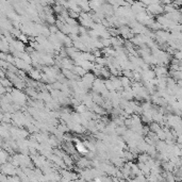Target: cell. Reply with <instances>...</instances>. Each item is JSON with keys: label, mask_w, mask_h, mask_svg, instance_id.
<instances>
[{"label": "cell", "mask_w": 182, "mask_h": 182, "mask_svg": "<svg viewBox=\"0 0 182 182\" xmlns=\"http://www.w3.org/2000/svg\"><path fill=\"white\" fill-rule=\"evenodd\" d=\"M168 84H170V81L169 80H168ZM171 86H173V89L175 87V85H174V83H173V82H171Z\"/></svg>", "instance_id": "cell-1"}]
</instances>
